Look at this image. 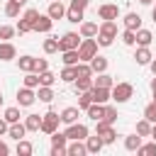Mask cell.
<instances>
[{
  "mask_svg": "<svg viewBox=\"0 0 156 156\" xmlns=\"http://www.w3.org/2000/svg\"><path fill=\"white\" fill-rule=\"evenodd\" d=\"M98 17L100 20H117L119 17V7L115 2H105V5L98 7Z\"/></svg>",
  "mask_w": 156,
  "mask_h": 156,
  "instance_id": "8",
  "label": "cell"
},
{
  "mask_svg": "<svg viewBox=\"0 0 156 156\" xmlns=\"http://www.w3.org/2000/svg\"><path fill=\"white\" fill-rule=\"evenodd\" d=\"M7 154H10V146L5 141H0V156H7Z\"/></svg>",
  "mask_w": 156,
  "mask_h": 156,
  "instance_id": "54",
  "label": "cell"
},
{
  "mask_svg": "<svg viewBox=\"0 0 156 156\" xmlns=\"http://www.w3.org/2000/svg\"><path fill=\"white\" fill-rule=\"evenodd\" d=\"M139 146H141V136H139L136 132L129 134V136H124V149H127V151H136Z\"/></svg>",
  "mask_w": 156,
  "mask_h": 156,
  "instance_id": "27",
  "label": "cell"
},
{
  "mask_svg": "<svg viewBox=\"0 0 156 156\" xmlns=\"http://www.w3.org/2000/svg\"><path fill=\"white\" fill-rule=\"evenodd\" d=\"M15 34H17V29H15V27H10V24H2V27H0V39H2V41L12 39Z\"/></svg>",
  "mask_w": 156,
  "mask_h": 156,
  "instance_id": "45",
  "label": "cell"
},
{
  "mask_svg": "<svg viewBox=\"0 0 156 156\" xmlns=\"http://www.w3.org/2000/svg\"><path fill=\"white\" fill-rule=\"evenodd\" d=\"M149 68H151V73L156 76V58H151V61H149Z\"/></svg>",
  "mask_w": 156,
  "mask_h": 156,
  "instance_id": "55",
  "label": "cell"
},
{
  "mask_svg": "<svg viewBox=\"0 0 156 156\" xmlns=\"http://www.w3.org/2000/svg\"><path fill=\"white\" fill-rule=\"evenodd\" d=\"M136 154H139V156H156V141H151V144H141V146L136 149Z\"/></svg>",
  "mask_w": 156,
  "mask_h": 156,
  "instance_id": "43",
  "label": "cell"
},
{
  "mask_svg": "<svg viewBox=\"0 0 156 156\" xmlns=\"http://www.w3.org/2000/svg\"><path fill=\"white\" fill-rule=\"evenodd\" d=\"M34 100H37V93H34V88H20L17 90V105L20 107H29V105H34Z\"/></svg>",
  "mask_w": 156,
  "mask_h": 156,
  "instance_id": "7",
  "label": "cell"
},
{
  "mask_svg": "<svg viewBox=\"0 0 156 156\" xmlns=\"http://www.w3.org/2000/svg\"><path fill=\"white\" fill-rule=\"evenodd\" d=\"M24 85H27V88H39V73H37V71L24 73Z\"/></svg>",
  "mask_w": 156,
  "mask_h": 156,
  "instance_id": "39",
  "label": "cell"
},
{
  "mask_svg": "<svg viewBox=\"0 0 156 156\" xmlns=\"http://www.w3.org/2000/svg\"><path fill=\"white\" fill-rule=\"evenodd\" d=\"M151 93H154V102H156V90H151Z\"/></svg>",
  "mask_w": 156,
  "mask_h": 156,
  "instance_id": "61",
  "label": "cell"
},
{
  "mask_svg": "<svg viewBox=\"0 0 156 156\" xmlns=\"http://www.w3.org/2000/svg\"><path fill=\"white\" fill-rule=\"evenodd\" d=\"M136 134H139V136H149V134H151V122H149L146 117L136 122Z\"/></svg>",
  "mask_w": 156,
  "mask_h": 156,
  "instance_id": "36",
  "label": "cell"
},
{
  "mask_svg": "<svg viewBox=\"0 0 156 156\" xmlns=\"http://www.w3.org/2000/svg\"><path fill=\"white\" fill-rule=\"evenodd\" d=\"M76 78H93V68L88 61H78L76 63Z\"/></svg>",
  "mask_w": 156,
  "mask_h": 156,
  "instance_id": "22",
  "label": "cell"
},
{
  "mask_svg": "<svg viewBox=\"0 0 156 156\" xmlns=\"http://www.w3.org/2000/svg\"><path fill=\"white\" fill-rule=\"evenodd\" d=\"M98 34V24L95 22H80V37H95Z\"/></svg>",
  "mask_w": 156,
  "mask_h": 156,
  "instance_id": "31",
  "label": "cell"
},
{
  "mask_svg": "<svg viewBox=\"0 0 156 156\" xmlns=\"http://www.w3.org/2000/svg\"><path fill=\"white\" fill-rule=\"evenodd\" d=\"M93 85H100V88H112V85H115V78H112V76H107V71H105V73H98V78L93 80Z\"/></svg>",
  "mask_w": 156,
  "mask_h": 156,
  "instance_id": "28",
  "label": "cell"
},
{
  "mask_svg": "<svg viewBox=\"0 0 156 156\" xmlns=\"http://www.w3.org/2000/svg\"><path fill=\"white\" fill-rule=\"evenodd\" d=\"M20 107H7L5 110V119H7V124H12V122H20Z\"/></svg>",
  "mask_w": 156,
  "mask_h": 156,
  "instance_id": "44",
  "label": "cell"
},
{
  "mask_svg": "<svg viewBox=\"0 0 156 156\" xmlns=\"http://www.w3.org/2000/svg\"><path fill=\"white\" fill-rule=\"evenodd\" d=\"M66 154L68 156H83V154H88V149H85L83 139H71V144H66Z\"/></svg>",
  "mask_w": 156,
  "mask_h": 156,
  "instance_id": "12",
  "label": "cell"
},
{
  "mask_svg": "<svg viewBox=\"0 0 156 156\" xmlns=\"http://www.w3.org/2000/svg\"><path fill=\"white\" fill-rule=\"evenodd\" d=\"M154 56H151V51H149V46H139L136 49V54H134V61L139 63V66H149V61H151Z\"/></svg>",
  "mask_w": 156,
  "mask_h": 156,
  "instance_id": "20",
  "label": "cell"
},
{
  "mask_svg": "<svg viewBox=\"0 0 156 156\" xmlns=\"http://www.w3.org/2000/svg\"><path fill=\"white\" fill-rule=\"evenodd\" d=\"M51 27H54V20H51L49 15H39L37 22H34V27H32V32H41V34H46V32H51Z\"/></svg>",
  "mask_w": 156,
  "mask_h": 156,
  "instance_id": "10",
  "label": "cell"
},
{
  "mask_svg": "<svg viewBox=\"0 0 156 156\" xmlns=\"http://www.w3.org/2000/svg\"><path fill=\"white\" fill-rule=\"evenodd\" d=\"M46 68H49V61H46V58H37L34 71H37V73H41V71H46Z\"/></svg>",
  "mask_w": 156,
  "mask_h": 156,
  "instance_id": "51",
  "label": "cell"
},
{
  "mask_svg": "<svg viewBox=\"0 0 156 156\" xmlns=\"http://www.w3.org/2000/svg\"><path fill=\"white\" fill-rule=\"evenodd\" d=\"M149 136H151V139H154V141H156V122H154V124H151V134H149Z\"/></svg>",
  "mask_w": 156,
  "mask_h": 156,
  "instance_id": "56",
  "label": "cell"
},
{
  "mask_svg": "<svg viewBox=\"0 0 156 156\" xmlns=\"http://www.w3.org/2000/svg\"><path fill=\"white\" fill-rule=\"evenodd\" d=\"M95 41H98V46H110L115 39L112 37H105V34H95Z\"/></svg>",
  "mask_w": 156,
  "mask_h": 156,
  "instance_id": "50",
  "label": "cell"
},
{
  "mask_svg": "<svg viewBox=\"0 0 156 156\" xmlns=\"http://www.w3.org/2000/svg\"><path fill=\"white\" fill-rule=\"evenodd\" d=\"M24 127H27V132H39L41 117H39V115H27V117H24Z\"/></svg>",
  "mask_w": 156,
  "mask_h": 156,
  "instance_id": "26",
  "label": "cell"
},
{
  "mask_svg": "<svg viewBox=\"0 0 156 156\" xmlns=\"http://www.w3.org/2000/svg\"><path fill=\"white\" fill-rule=\"evenodd\" d=\"M32 151H34V146L27 139H20L17 141V156H32Z\"/></svg>",
  "mask_w": 156,
  "mask_h": 156,
  "instance_id": "34",
  "label": "cell"
},
{
  "mask_svg": "<svg viewBox=\"0 0 156 156\" xmlns=\"http://www.w3.org/2000/svg\"><path fill=\"white\" fill-rule=\"evenodd\" d=\"M7 127H10V124H7V119L2 117V119H0V136H2V134H7Z\"/></svg>",
  "mask_w": 156,
  "mask_h": 156,
  "instance_id": "53",
  "label": "cell"
},
{
  "mask_svg": "<svg viewBox=\"0 0 156 156\" xmlns=\"http://www.w3.org/2000/svg\"><path fill=\"white\" fill-rule=\"evenodd\" d=\"M122 41H124L127 46H134V44H136V37H134V32H132V29H124V32H122Z\"/></svg>",
  "mask_w": 156,
  "mask_h": 156,
  "instance_id": "48",
  "label": "cell"
},
{
  "mask_svg": "<svg viewBox=\"0 0 156 156\" xmlns=\"http://www.w3.org/2000/svg\"><path fill=\"white\" fill-rule=\"evenodd\" d=\"M54 83H56V76H54L49 68L39 73V85H54Z\"/></svg>",
  "mask_w": 156,
  "mask_h": 156,
  "instance_id": "38",
  "label": "cell"
},
{
  "mask_svg": "<svg viewBox=\"0 0 156 156\" xmlns=\"http://www.w3.org/2000/svg\"><path fill=\"white\" fill-rule=\"evenodd\" d=\"M134 37H136V44L139 46H151V41H154V34L149 29H141V27L134 32Z\"/></svg>",
  "mask_w": 156,
  "mask_h": 156,
  "instance_id": "19",
  "label": "cell"
},
{
  "mask_svg": "<svg viewBox=\"0 0 156 156\" xmlns=\"http://www.w3.org/2000/svg\"><path fill=\"white\" fill-rule=\"evenodd\" d=\"M63 134H66V139H68V141H71V139H83V141H85V136H88L90 132H88V127H85V124L73 122V124H68V129H66Z\"/></svg>",
  "mask_w": 156,
  "mask_h": 156,
  "instance_id": "6",
  "label": "cell"
},
{
  "mask_svg": "<svg viewBox=\"0 0 156 156\" xmlns=\"http://www.w3.org/2000/svg\"><path fill=\"white\" fill-rule=\"evenodd\" d=\"M17 63H20V71L29 73V71H34V66H37V58H34V56H20V58H17Z\"/></svg>",
  "mask_w": 156,
  "mask_h": 156,
  "instance_id": "25",
  "label": "cell"
},
{
  "mask_svg": "<svg viewBox=\"0 0 156 156\" xmlns=\"http://www.w3.org/2000/svg\"><path fill=\"white\" fill-rule=\"evenodd\" d=\"M95 134H100V139H102V144H112V141L117 139V132H115V127H112L110 122H105V119H98V127H95Z\"/></svg>",
  "mask_w": 156,
  "mask_h": 156,
  "instance_id": "4",
  "label": "cell"
},
{
  "mask_svg": "<svg viewBox=\"0 0 156 156\" xmlns=\"http://www.w3.org/2000/svg\"><path fill=\"white\" fill-rule=\"evenodd\" d=\"M46 15H49L51 20H63V17H66L63 0H51V5H49V10H46Z\"/></svg>",
  "mask_w": 156,
  "mask_h": 156,
  "instance_id": "9",
  "label": "cell"
},
{
  "mask_svg": "<svg viewBox=\"0 0 156 156\" xmlns=\"http://www.w3.org/2000/svg\"><path fill=\"white\" fill-rule=\"evenodd\" d=\"M0 105H2V93H0Z\"/></svg>",
  "mask_w": 156,
  "mask_h": 156,
  "instance_id": "62",
  "label": "cell"
},
{
  "mask_svg": "<svg viewBox=\"0 0 156 156\" xmlns=\"http://www.w3.org/2000/svg\"><path fill=\"white\" fill-rule=\"evenodd\" d=\"M98 34H105V37L117 39V22L115 20H102V24L98 27Z\"/></svg>",
  "mask_w": 156,
  "mask_h": 156,
  "instance_id": "13",
  "label": "cell"
},
{
  "mask_svg": "<svg viewBox=\"0 0 156 156\" xmlns=\"http://www.w3.org/2000/svg\"><path fill=\"white\" fill-rule=\"evenodd\" d=\"M117 117H119V115H117V107L105 102V115H102V119H105V122H110V124H115V122H117Z\"/></svg>",
  "mask_w": 156,
  "mask_h": 156,
  "instance_id": "33",
  "label": "cell"
},
{
  "mask_svg": "<svg viewBox=\"0 0 156 156\" xmlns=\"http://www.w3.org/2000/svg\"><path fill=\"white\" fill-rule=\"evenodd\" d=\"M105 144H102V139H100V134H95V136H85V149H88V154H100V149H102Z\"/></svg>",
  "mask_w": 156,
  "mask_h": 156,
  "instance_id": "16",
  "label": "cell"
},
{
  "mask_svg": "<svg viewBox=\"0 0 156 156\" xmlns=\"http://www.w3.org/2000/svg\"><path fill=\"white\" fill-rule=\"evenodd\" d=\"M24 134H27V127H24L22 122H12V124L7 127V136H12L15 141H20V139H24Z\"/></svg>",
  "mask_w": 156,
  "mask_h": 156,
  "instance_id": "15",
  "label": "cell"
},
{
  "mask_svg": "<svg viewBox=\"0 0 156 156\" xmlns=\"http://www.w3.org/2000/svg\"><path fill=\"white\" fill-rule=\"evenodd\" d=\"M151 17H154V22H156V5H154V10H151Z\"/></svg>",
  "mask_w": 156,
  "mask_h": 156,
  "instance_id": "59",
  "label": "cell"
},
{
  "mask_svg": "<svg viewBox=\"0 0 156 156\" xmlns=\"http://www.w3.org/2000/svg\"><path fill=\"white\" fill-rule=\"evenodd\" d=\"M90 93H93V102H100V105H105L107 100H112V95H110V88L93 85V88H90Z\"/></svg>",
  "mask_w": 156,
  "mask_h": 156,
  "instance_id": "11",
  "label": "cell"
},
{
  "mask_svg": "<svg viewBox=\"0 0 156 156\" xmlns=\"http://www.w3.org/2000/svg\"><path fill=\"white\" fill-rule=\"evenodd\" d=\"M139 2H141V5H151L154 0H139Z\"/></svg>",
  "mask_w": 156,
  "mask_h": 156,
  "instance_id": "58",
  "label": "cell"
},
{
  "mask_svg": "<svg viewBox=\"0 0 156 156\" xmlns=\"http://www.w3.org/2000/svg\"><path fill=\"white\" fill-rule=\"evenodd\" d=\"M78 112H80V107H66L58 117L63 124H73V122H78Z\"/></svg>",
  "mask_w": 156,
  "mask_h": 156,
  "instance_id": "21",
  "label": "cell"
},
{
  "mask_svg": "<svg viewBox=\"0 0 156 156\" xmlns=\"http://www.w3.org/2000/svg\"><path fill=\"white\" fill-rule=\"evenodd\" d=\"M12 58H17V49H15V44H10V41H0V61H12Z\"/></svg>",
  "mask_w": 156,
  "mask_h": 156,
  "instance_id": "14",
  "label": "cell"
},
{
  "mask_svg": "<svg viewBox=\"0 0 156 156\" xmlns=\"http://www.w3.org/2000/svg\"><path fill=\"white\" fill-rule=\"evenodd\" d=\"M85 112H88L90 119L98 122V119H102V115H105V105H100V102H90V107H88Z\"/></svg>",
  "mask_w": 156,
  "mask_h": 156,
  "instance_id": "23",
  "label": "cell"
},
{
  "mask_svg": "<svg viewBox=\"0 0 156 156\" xmlns=\"http://www.w3.org/2000/svg\"><path fill=\"white\" fill-rule=\"evenodd\" d=\"M15 29H17L20 34H29V32H32V24H29V22H24V20H20Z\"/></svg>",
  "mask_w": 156,
  "mask_h": 156,
  "instance_id": "49",
  "label": "cell"
},
{
  "mask_svg": "<svg viewBox=\"0 0 156 156\" xmlns=\"http://www.w3.org/2000/svg\"><path fill=\"white\" fill-rule=\"evenodd\" d=\"M44 51H46V54H56V51H58V37L44 39Z\"/></svg>",
  "mask_w": 156,
  "mask_h": 156,
  "instance_id": "37",
  "label": "cell"
},
{
  "mask_svg": "<svg viewBox=\"0 0 156 156\" xmlns=\"http://www.w3.org/2000/svg\"><path fill=\"white\" fill-rule=\"evenodd\" d=\"M90 5V0H71V7H78V10H85Z\"/></svg>",
  "mask_w": 156,
  "mask_h": 156,
  "instance_id": "52",
  "label": "cell"
},
{
  "mask_svg": "<svg viewBox=\"0 0 156 156\" xmlns=\"http://www.w3.org/2000/svg\"><path fill=\"white\" fill-rule=\"evenodd\" d=\"M144 117H146V119H149L151 124L156 122V102H149V105L144 107Z\"/></svg>",
  "mask_w": 156,
  "mask_h": 156,
  "instance_id": "47",
  "label": "cell"
},
{
  "mask_svg": "<svg viewBox=\"0 0 156 156\" xmlns=\"http://www.w3.org/2000/svg\"><path fill=\"white\" fill-rule=\"evenodd\" d=\"M17 2H20V5H27V0H17Z\"/></svg>",
  "mask_w": 156,
  "mask_h": 156,
  "instance_id": "60",
  "label": "cell"
},
{
  "mask_svg": "<svg viewBox=\"0 0 156 156\" xmlns=\"http://www.w3.org/2000/svg\"><path fill=\"white\" fill-rule=\"evenodd\" d=\"M88 63H90L93 73H105V71H107V58H105V56H100V54H95Z\"/></svg>",
  "mask_w": 156,
  "mask_h": 156,
  "instance_id": "18",
  "label": "cell"
},
{
  "mask_svg": "<svg viewBox=\"0 0 156 156\" xmlns=\"http://www.w3.org/2000/svg\"><path fill=\"white\" fill-rule=\"evenodd\" d=\"M37 98H39V102H51L56 95H54L51 85H39V93H37Z\"/></svg>",
  "mask_w": 156,
  "mask_h": 156,
  "instance_id": "29",
  "label": "cell"
},
{
  "mask_svg": "<svg viewBox=\"0 0 156 156\" xmlns=\"http://www.w3.org/2000/svg\"><path fill=\"white\" fill-rule=\"evenodd\" d=\"M110 95H112L115 102H127V100L134 95V85H132V83H115V85L110 88Z\"/></svg>",
  "mask_w": 156,
  "mask_h": 156,
  "instance_id": "1",
  "label": "cell"
},
{
  "mask_svg": "<svg viewBox=\"0 0 156 156\" xmlns=\"http://www.w3.org/2000/svg\"><path fill=\"white\" fill-rule=\"evenodd\" d=\"M49 136H51V146H66V144H68L66 134H63V132H58V129H56L54 134H49Z\"/></svg>",
  "mask_w": 156,
  "mask_h": 156,
  "instance_id": "41",
  "label": "cell"
},
{
  "mask_svg": "<svg viewBox=\"0 0 156 156\" xmlns=\"http://www.w3.org/2000/svg\"><path fill=\"white\" fill-rule=\"evenodd\" d=\"M37 17H39V10H34V7H29V10H24V15H22V20H24V22H29L32 27H34V22H37Z\"/></svg>",
  "mask_w": 156,
  "mask_h": 156,
  "instance_id": "46",
  "label": "cell"
},
{
  "mask_svg": "<svg viewBox=\"0 0 156 156\" xmlns=\"http://www.w3.org/2000/svg\"><path fill=\"white\" fill-rule=\"evenodd\" d=\"M20 7H22V5H20L17 0H7V5H5V15H7V17H17V15H20Z\"/></svg>",
  "mask_w": 156,
  "mask_h": 156,
  "instance_id": "42",
  "label": "cell"
},
{
  "mask_svg": "<svg viewBox=\"0 0 156 156\" xmlns=\"http://www.w3.org/2000/svg\"><path fill=\"white\" fill-rule=\"evenodd\" d=\"M90 102H93V93H90V90L78 93V107H80V110H88V107H90Z\"/></svg>",
  "mask_w": 156,
  "mask_h": 156,
  "instance_id": "32",
  "label": "cell"
},
{
  "mask_svg": "<svg viewBox=\"0 0 156 156\" xmlns=\"http://www.w3.org/2000/svg\"><path fill=\"white\" fill-rule=\"evenodd\" d=\"M58 122H61L58 112L49 110L46 115H41V127H39V132H44V134H54V132L58 129Z\"/></svg>",
  "mask_w": 156,
  "mask_h": 156,
  "instance_id": "3",
  "label": "cell"
},
{
  "mask_svg": "<svg viewBox=\"0 0 156 156\" xmlns=\"http://www.w3.org/2000/svg\"><path fill=\"white\" fill-rule=\"evenodd\" d=\"M63 54V66H76L78 61H80V56H78V49H68V51H61Z\"/></svg>",
  "mask_w": 156,
  "mask_h": 156,
  "instance_id": "24",
  "label": "cell"
},
{
  "mask_svg": "<svg viewBox=\"0 0 156 156\" xmlns=\"http://www.w3.org/2000/svg\"><path fill=\"white\" fill-rule=\"evenodd\" d=\"M76 93H83V90H90L93 88V78H76Z\"/></svg>",
  "mask_w": 156,
  "mask_h": 156,
  "instance_id": "40",
  "label": "cell"
},
{
  "mask_svg": "<svg viewBox=\"0 0 156 156\" xmlns=\"http://www.w3.org/2000/svg\"><path fill=\"white\" fill-rule=\"evenodd\" d=\"M63 83H73L76 80V66H63V71H61V76H58Z\"/></svg>",
  "mask_w": 156,
  "mask_h": 156,
  "instance_id": "35",
  "label": "cell"
},
{
  "mask_svg": "<svg viewBox=\"0 0 156 156\" xmlns=\"http://www.w3.org/2000/svg\"><path fill=\"white\" fill-rule=\"evenodd\" d=\"M83 37H78L76 32H66L61 39H58V51H68V49H78Z\"/></svg>",
  "mask_w": 156,
  "mask_h": 156,
  "instance_id": "5",
  "label": "cell"
},
{
  "mask_svg": "<svg viewBox=\"0 0 156 156\" xmlns=\"http://www.w3.org/2000/svg\"><path fill=\"white\" fill-rule=\"evenodd\" d=\"M95 54H98V41H95L93 37L80 39V44H78V56H80V61H90Z\"/></svg>",
  "mask_w": 156,
  "mask_h": 156,
  "instance_id": "2",
  "label": "cell"
},
{
  "mask_svg": "<svg viewBox=\"0 0 156 156\" xmlns=\"http://www.w3.org/2000/svg\"><path fill=\"white\" fill-rule=\"evenodd\" d=\"M151 90H156V76H154V80H151Z\"/></svg>",
  "mask_w": 156,
  "mask_h": 156,
  "instance_id": "57",
  "label": "cell"
},
{
  "mask_svg": "<svg viewBox=\"0 0 156 156\" xmlns=\"http://www.w3.org/2000/svg\"><path fill=\"white\" fill-rule=\"evenodd\" d=\"M66 20L73 22V24H80V22H83V10H78V7H68V10H66Z\"/></svg>",
  "mask_w": 156,
  "mask_h": 156,
  "instance_id": "30",
  "label": "cell"
},
{
  "mask_svg": "<svg viewBox=\"0 0 156 156\" xmlns=\"http://www.w3.org/2000/svg\"><path fill=\"white\" fill-rule=\"evenodd\" d=\"M139 27H141V15H136V12H127V15H124V29L136 32Z\"/></svg>",
  "mask_w": 156,
  "mask_h": 156,
  "instance_id": "17",
  "label": "cell"
}]
</instances>
